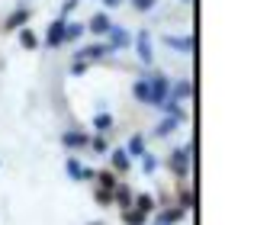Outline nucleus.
<instances>
[{"mask_svg":"<svg viewBox=\"0 0 254 225\" xmlns=\"http://www.w3.org/2000/svg\"><path fill=\"white\" fill-rule=\"evenodd\" d=\"M87 142H90V135H84V132H77V129H71V132L62 135L64 148H87Z\"/></svg>","mask_w":254,"mask_h":225,"instance_id":"7","label":"nucleus"},{"mask_svg":"<svg viewBox=\"0 0 254 225\" xmlns=\"http://www.w3.org/2000/svg\"><path fill=\"white\" fill-rule=\"evenodd\" d=\"M135 209H138V213H151V209H155V200L145 196V193H138L135 196Z\"/></svg>","mask_w":254,"mask_h":225,"instance_id":"22","label":"nucleus"},{"mask_svg":"<svg viewBox=\"0 0 254 225\" xmlns=\"http://www.w3.org/2000/svg\"><path fill=\"white\" fill-rule=\"evenodd\" d=\"M93 200H97V203H100V206H110V203H113V190H106V187H100V190H97V193H93Z\"/></svg>","mask_w":254,"mask_h":225,"instance_id":"26","label":"nucleus"},{"mask_svg":"<svg viewBox=\"0 0 254 225\" xmlns=\"http://www.w3.org/2000/svg\"><path fill=\"white\" fill-rule=\"evenodd\" d=\"M113 168H116V170H129L132 168V158L126 155V148H116V151H113Z\"/></svg>","mask_w":254,"mask_h":225,"instance_id":"16","label":"nucleus"},{"mask_svg":"<svg viewBox=\"0 0 254 225\" xmlns=\"http://www.w3.org/2000/svg\"><path fill=\"white\" fill-rule=\"evenodd\" d=\"M142 170L145 174H155L158 170V158L155 155H142Z\"/></svg>","mask_w":254,"mask_h":225,"instance_id":"27","label":"nucleus"},{"mask_svg":"<svg viewBox=\"0 0 254 225\" xmlns=\"http://www.w3.org/2000/svg\"><path fill=\"white\" fill-rule=\"evenodd\" d=\"M171 94H174V100H190V94H193V81H177Z\"/></svg>","mask_w":254,"mask_h":225,"instance_id":"14","label":"nucleus"},{"mask_svg":"<svg viewBox=\"0 0 254 225\" xmlns=\"http://www.w3.org/2000/svg\"><path fill=\"white\" fill-rule=\"evenodd\" d=\"M174 129H177V119H174V116H171V119H164V122H158V129H155V135H158V138H164V135H171V132H174Z\"/></svg>","mask_w":254,"mask_h":225,"instance_id":"20","label":"nucleus"},{"mask_svg":"<svg viewBox=\"0 0 254 225\" xmlns=\"http://www.w3.org/2000/svg\"><path fill=\"white\" fill-rule=\"evenodd\" d=\"M190 158H193V142L187 145V148H177L171 155V170L177 177H187V170H190Z\"/></svg>","mask_w":254,"mask_h":225,"instance_id":"2","label":"nucleus"},{"mask_svg":"<svg viewBox=\"0 0 254 225\" xmlns=\"http://www.w3.org/2000/svg\"><path fill=\"white\" fill-rule=\"evenodd\" d=\"M62 42H64V19L58 16L55 23L49 26V36H45V45H49V49H58Z\"/></svg>","mask_w":254,"mask_h":225,"instance_id":"6","label":"nucleus"},{"mask_svg":"<svg viewBox=\"0 0 254 225\" xmlns=\"http://www.w3.org/2000/svg\"><path fill=\"white\" fill-rule=\"evenodd\" d=\"M110 16H106V13H97V16H90V23H87V29L90 32H97V36H103L106 29H110Z\"/></svg>","mask_w":254,"mask_h":225,"instance_id":"10","label":"nucleus"},{"mask_svg":"<svg viewBox=\"0 0 254 225\" xmlns=\"http://www.w3.org/2000/svg\"><path fill=\"white\" fill-rule=\"evenodd\" d=\"M19 45H23V49H36L39 45V39L32 36V29H19Z\"/></svg>","mask_w":254,"mask_h":225,"instance_id":"21","label":"nucleus"},{"mask_svg":"<svg viewBox=\"0 0 254 225\" xmlns=\"http://www.w3.org/2000/svg\"><path fill=\"white\" fill-rule=\"evenodd\" d=\"M180 209H184V213L193 209V190H180Z\"/></svg>","mask_w":254,"mask_h":225,"instance_id":"28","label":"nucleus"},{"mask_svg":"<svg viewBox=\"0 0 254 225\" xmlns=\"http://www.w3.org/2000/svg\"><path fill=\"white\" fill-rule=\"evenodd\" d=\"M81 32H84V23H64V42H77L81 39Z\"/></svg>","mask_w":254,"mask_h":225,"instance_id":"17","label":"nucleus"},{"mask_svg":"<svg viewBox=\"0 0 254 225\" xmlns=\"http://www.w3.org/2000/svg\"><path fill=\"white\" fill-rule=\"evenodd\" d=\"M164 42H168L171 49H177V52H190V49H193V39H190V36H187V39H174V36H168Z\"/></svg>","mask_w":254,"mask_h":225,"instance_id":"19","label":"nucleus"},{"mask_svg":"<svg viewBox=\"0 0 254 225\" xmlns=\"http://www.w3.org/2000/svg\"><path fill=\"white\" fill-rule=\"evenodd\" d=\"M103 3H106V6H119V3H123V0H103Z\"/></svg>","mask_w":254,"mask_h":225,"instance_id":"33","label":"nucleus"},{"mask_svg":"<svg viewBox=\"0 0 254 225\" xmlns=\"http://www.w3.org/2000/svg\"><path fill=\"white\" fill-rule=\"evenodd\" d=\"M29 16H32V10H29V6H19L16 13H10V16H6L3 29H6V32H16V29H23V26L29 23Z\"/></svg>","mask_w":254,"mask_h":225,"instance_id":"3","label":"nucleus"},{"mask_svg":"<svg viewBox=\"0 0 254 225\" xmlns=\"http://www.w3.org/2000/svg\"><path fill=\"white\" fill-rule=\"evenodd\" d=\"M93 129H97V132L113 129V116H110V112H97V116H93Z\"/></svg>","mask_w":254,"mask_h":225,"instance_id":"18","label":"nucleus"},{"mask_svg":"<svg viewBox=\"0 0 254 225\" xmlns=\"http://www.w3.org/2000/svg\"><path fill=\"white\" fill-rule=\"evenodd\" d=\"M184 3H190V0H184Z\"/></svg>","mask_w":254,"mask_h":225,"instance_id":"35","label":"nucleus"},{"mask_svg":"<svg viewBox=\"0 0 254 225\" xmlns=\"http://www.w3.org/2000/svg\"><path fill=\"white\" fill-rule=\"evenodd\" d=\"M168 94H171V81L164 74H158V77H151L148 81V103H161V100H168Z\"/></svg>","mask_w":254,"mask_h":225,"instance_id":"1","label":"nucleus"},{"mask_svg":"<svg viewBox=\"0 0 254 225\" xmlns=\"http://www.w3.org/2000/svg\"><path fill=\"white\" fill-rule=\"evenodd\" d=\"M126 155H129V158H142L145 155V138L142 135H132L129 145H126Z\"/></svg>","mask_w":254,"mask_h":225,"instance_id":"13","label":"nucleus"},{"mask_svg":"<svg viewBox=\"0 0 254 225\" xmlns=\"http://www.w3.org/2000/svg\"><path fill=\"white\" fill-rule=\"evenodd\" d=\"M123 222L126 225H145V222H148V213H138V209H126V213H123Z\"/></svg>","mask_w":254,"mask_h":225,"instance_id":"15","label":"nucleus"},{"mask_svg":"<svg viewBox=\"0 0 254 225\" xmlns=\"http://www.w3.org/2000/svg\"><path fill=\"white\" fill-rule=\"evenodd\" d=\"M64 168H68V177L71 180H93V170L90 168H81V161H77V158H68V164H64Z\"/></svg>","mask_w":254,"mask_h":225,"instance_id":"5","label":"nucleus"},{"mask_svg":"<svg viewBox=\"0 0 254 225\" xmlns=\"http://www.w3.org/2000/svg\"><path fill=\"white\" fill-rule=\"evenodd\" d=\"M74 6H77V0H68V3H64V6H62V19H64V16H68V13H71V10H74Z\"/></svg>","mask_w":254,"mask_h":225,"instance_id":"31","label":"nucleus"},{"mask_svg":"<svg viewBox=\"0 0 254 225\" xmlns=\"http://www.w3.org/2000/svg\"><path fill=\"white\" fill-rule=\"evenodd\" d=\"M132 94H135V100L148 103V81H135V87H132Z\"/></svg>","mask_w":254,"mask_h":225,"instance_id":"23","label":"nucleus"},{"mask_svg":"<svg viewBox=\"0 0 254 225\" xmlns=\"http://www.w3.org/2000/svg\"><path fill=\"white\" fill-rule=\"evenodd\" d=\"M84 68H87L84 61H74V64H71V74H84Z\"/></svg>","mask_w":254,"mask_h":225,"instance_id":"32","label":"nucleus"},{"mask_svg":"<svg viewBox=\"0 0 254 225\" xmlns=\"http://www.w3.org/2000/svg\"><path fill=\"white\" fill-rule=\"evenodd\" d=\"M151 225H164V222H161V219H155V222H151Z\"/></svg>","mask_w":254,"mask_h":225,"instance_id":"34","label":"nucleus"},{"mask_svg":"<svg viewBox=\"0 0 254 225\" xmlns=\"http://www.w3.org/2000/svg\"><path fill=\"white\" fill-rule=\"evenodd\" d=\"M132 3H135V10H138V13H148L151 6L158 3V0H132Z\"/></svg>","mask_w":254,"mask_h":225,"instance_id":"30","label":"nucleus"},{"mask_svg":"<svg viewBox=\"0 0 254 225\" xmlns=\"http://www.w3.org/2000/svg\"><path fill=\"white\" fill-rule=\"evenodd\" d=\"M97 180L103 183L106 190H113V187H116V183H119V180H116V174H113V170H100V174H97Z\"/></svg>","mask_w":254,"mask_h":225,"instance_id":"24","label":"nucleus"},{"mask_svg":"<svg viewBox=\"0 0 254 225\" xmlns=\"http://www.w3.org/2000/svg\"><path fill=\"white\" fill-rule=\"evenodd\" d=\"M87 145H90L93 151H106V138H103V135H93V138H90Z\"/></svg>","mask_w":254,"mask_h":225,"instance_id":"29","label":"nucleus"},{"mask_svg":"<svg viewBox=\"0 0 254 225\" xmlns=\"http://www.w3.org/2000/svg\"><path fill=\"white\" fill-rule=\"evenodd\" d=\"M135 49H138V58H142V64H151V61H155V52H151V36H148L145 29L135 36Z\"/></svg>","mask_w":254,"mask_h":225,"instance_id":"4","label":"nucleus"},{"mask_svg":"<svg viewBox=\"0 0 254 225\" xmlns=\"http://www.w3.org/2000/svg\"><path fill=\"white\" fill-rule=\"evenodd\" d=\"M158 107H161V112H168V116H174L177 122H184V119H187V112L180 110V100H161Z\"/></svg>","mask_w":254,"mask_h":225,"instance_id":"12","label":"nucleus"},{"mask_svg":"<svg viewBox=\"0 0 254 225\" xmlns=\"http://www.w3.org/2000/svg\"><path fill=\"white\" fill-rule=\"evenodd\" d=\"M106 32H110V36H113V49H126V45H129L132 42V39H129V32H126L123 29V26H110V29H106Z\"/></svg>","mask_w":254,"mask_h":225,"instance_id":"9","label":"nucleus"},{"mask_svg":"<svg viewBox=\"0 0 254 225\" xmlns=\"http://www.w3.org/2000/svg\"><path fill=\"white\" fill-rule=\"evenodd\" d=\"M113 203H119L123 209L132 206V190H129V183H116V187H113Z\"/></svg>","mask_w":254,"mask_h":225,"instance_id":"8","label":"nucleus"},{"mask_svg":"<svg viewBox=\"0 0 254 225\" xmlns=\"http://www.w3.org/2000/svg\"><path fill=\"white\" fill-rule=\"evenodd\" d=\"M180 219H184V209H180V206H177V209H168V213L161 216L164 225H174V222H180Z\"/></svg>","mask_w":254,"mask_h":225,"instance_id":"25","label":"nucleus"},{"mask_svg":"<svg viewBox=\"0 0 254 225\" xmlns=\"http://www.w3.org/2000/svg\"><path fill=\"white\" fill-rule=\"evenodd\" d=\"M113 45H87V49L77 52V58H100V55H113Z\"/></svg>","mask_w":254,"mask_h":225,"instance_id":"11","label":"nucleus"}]
</instances>
